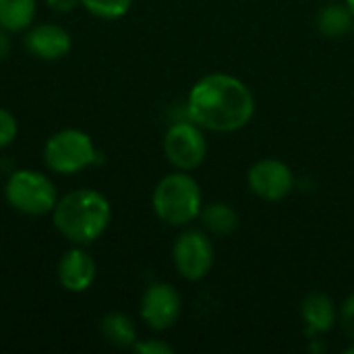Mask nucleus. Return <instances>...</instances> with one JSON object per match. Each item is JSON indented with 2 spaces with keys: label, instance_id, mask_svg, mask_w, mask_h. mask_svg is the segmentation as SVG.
<instances>
[{
  "label": "nucleus",
  "instance_id": "1",
  "mask_svg": "<svg viewBox=\"0 0 354 354\" xmlns=\"http://www.w3.org/2000/svg\"><path fill=\"white\" fill-rule=\"evenodd\" d=\"M255 114L253 91L234 75L212 73L201 77L189 91L187 116L205 131L234 133Z\"/></svg>",
  "mask_w": 354,
  "mask_h": 354
},
{
  "label": "nucleus",
  "instance_id": "2",
  "mask_svg": "<svg viewBox=\"0 0 354 354\" xmlns=\"http://www.w3.org/2000/svg\"><path fill=\"white\" fill-rule=\"evenodd\" d=\"M112 222V205L97 189H75L62 197L52 212L54 228L71 243L89 247L104 236Z\"/></svg>",
  "mask_w": 354,
  "mask_h": 354
},
{
  "label": "nucleus",
  "instance_id": "3",
  "mask_svg": "<svg viewBox=\"0 0 354 354\" xmlns=\"http://www.w3.org/2000/svg\"><path fill=\"white\" fill-rule=\"evenodd\" d=\"M151 205L156 216L168 226H187L203 209V195L189 172L166 174L153 189Z\"/></svg>",
  "mask_w": 354,
  "mask_h": 354
},
{
  "label": "nucleus",
  "instance_id": "4",
  "mask_svg": "<svg viewBox=\"0 0 354 354\" xmlns=\"http://www.w3.org/2000/svg\"><path fill=\"white\" fill-rule=\"evenodd\" d=\"M4 199L15 212L41 218L54 212L58 203V191L48 174L31 168H19L10 172L4 183Z\"/></svg>",
  "mask_w": 354,
  "mask_h": 354
},
{
  "label": "nucleus",
  "instance_id": "5",
  "mask_svg": "<svg viewBox=\"0 0 354 354\" xmlns=\"http://www.w3.org/2000/svg\"><path fill=\"white\" fill-rule=\"evenodd\" d=\"M100 151L93 139L81 129H62L56 131L44 145V164L48 170L73 176L89 166H95Z\"/></svg>",
  "mask_w": 354,
  "mask_h": 354
},
{
  "label": "nucleus",
  "instance_id": "6",
  "mask_svg": "<svg viewBox=\"0 0 354 354\" xmlns=\"http://www.w3.org/2000/svg\"><path fill=\"white\" fill-rule=\"evenodd\" d=\"M166 160L183 172L195 170L207 156V141L203 129L193 120H180L168 127L164 135Z\"/></svg>",
  "mask_w": 354,
  "mask_h": 354
},
{
  "label": "nucleus",
  "instance_id": "7",
  "mask_svg": "<svg viewBox=\"0 0 354 354\" xmlns=\"http://www.w3.org/2000/svg\"><path fill=\"white\" fill-rule=\"evenodd\" d=\"M172 261L176 272L191 282L205 278L214 266V245L201 230L183 232L172 247Z\"/></svg>",
  "mask_w": 354,
  "mask_h": 354
},
{
  "label": "nucleus",
  "instance_id": "8",
  "mask_svg": "<svg viewBox=\"0 0 354 354\" xmlns=\"http://www.w3.org/2000/svg\"><path fill=\"white\" fill-rule=\"evenodd\" d=\"M183 301L178 290L168 282H153L141 297V319L153 332L170 330L180 317Z\"/></svg>",
  "mask_w": 354,
  "mask_h": 354
},
{
  "label": "nucleus",
  "instance_id": "9",
  "mask_svg": "<svg viewBox=\"0 0 354 354\" xmlns=\"http://www.w3.org/2000/svg\"><path fill=\"white\" fill-rule=\"evenodd\" d=\"M249 189L266 199V201H280L288 197L295 189V174L288 164L276 158H266L255 162L247 174Z\"/></svg>",
  "mask_w": 354,
  "mask_h": 354
},
{
  "label": "nucleus",
  "instance_id": "10",
  "mask_svg": "<svg viewBox=\"0 0 354 354\" xmlns=\"http://www.w3.org/2000/svg\"><path fill=\"white\" fill-rule=\"evenodd\" d=\"M56 278H58V284L66 292H73V295L87 292L97 278V263L85 247L73 245L58 259Z\"/></svg>",
  "mask_w": 354,
  "mask_h": 354
},
{
  "label": "nucleus",
  "instance_id": "11",
  "mask_svg": "<svg viewBox=\"0 0 354 354\" xmlns=\"http://www.w3.org/2000/svg\"><path fill=\"white\" fill-rule=\"evenodd\" d=\"M23 46L37 60L54 62V60L64 58L71 52L73 37H71V33L62 25H56V23H37V25H31L25 31Z\"/></svg>",
  "mask_w": 354,
  "mask_h": 354
},
{
  "label": "nucleus",
  "instance_id": "12",
  "mask_svg": "<svg viewBox=\"0 0 354 354\" xmlns=\"http://www.w3.org/2000/svg\"><path fill=\"white\" fill-rule=\"evenodd\" d=\"M301 313H303V322L307 326V336L330 332L336 326V319H338V311H336L334 301L324 292L309 295L303 301Z\"/></svg>",
  "mask_w": 354,
  "mask_h": 354
},
{
  "label": "nucleus",
  "instance_id": "13",
  "mask_svg": "<svg viewBox=\"0 0 354 354\" xmlns=\"http://www.w3.org/2000/svg\"><path fill=\"white\" fill-rule=\"evenodd\" d=\"M100 332L104 340L116 348H133V344L139 340L133 319L120 311L106 313L100 322Z\"/></svg>",
  "mask_w": 354,
  "mask_h": 354
},
{
  "label": "nucleus",
  "instance_id": "14",
  "mask_svg": "<svg viewBox=\"0 0 354 354\" xmlns=\"http://www.w3.org/2000/svg\"><path fill=\"white\" fill-rule=\"evenodd\" d=\"M317 29L328 37H344L354 27V15L351 8L340 2H330L317 12Z\"/></svg>",
  "mask_w": 354,
  "mask_h": 354
},
{
  "label": "nucleus",
  "instance_id": "15",
  "mask_svg": "<svg viewBox=\"0 0 354 354\" xmlns=\"http://www.w3.org/2000/svg\"><path fill=\"white\" fill-rule=\"evenodd\" d=\"M35 0H0V27L10 33L27 31L35 19Z\"/></svg>",
  "mask_w": 354,
  "mask_h": 354
},
{
  "label": "nucleus",
  "instance_id": "16",
  "mask_svg": "<svg viewBox=\"0 0 354 354\" xmlns=\"http://www.w3.org/2000/svg\"><path fill=\"white\" fill-rule=\"evenodd\" d=\"M205 230L216 236H228L239 228V214L232 205L228 203H209L201 209L199 214Z\"/></svg>",
  "mask_w": 354,
  "mask_h": 354
},
{
  "label": "nucleus",
  "instance_id": "17",
  "mask_svg": "<svg viewBox=\"0 0 354 354\" xmlns=\"http://www.w3.org/2000/svg\"><path fill=\"white\" fill-rule=\"evenodd\" d=\"M81 6L97 19L116 21L131 10L133 0H81Z\"/></svg>",
  "mask_w": 354,
  "mask_h": 354
},
{
  "label": "nucleus",
  "instance_id": "18",
  "mask_svg": "<svg viewBox=\"0 0 354 354\" xmlns=\"http://www.w3.org/2000/svg\"><path fill=\"white\" fill-rule=\"evenodd\" d=\"M17 135H19V122H17L15 114L0 106V149L15 143Z\"/></svg>",
  "mask_w": 354,
  "mask_h": 354
},
{
  "label": "nucleus",
  "instance_id": "19",
  "mask_svg": "<svg viewBox=\"0 0 354 354\" xmlns=\"http://www.w3.org/2000/svg\"><path fill=\"white\" fill-rule=\"evenodd\" d=\"M133 351L139 354H172L174 348L164 342V340H156V338H149V340H137L133 344Z\"/></svg>",
  "mask_w": 354,
  "mask_h": 354
},
{
  "label": "nucleus",
  "instance_id": "20",
  "mask_svg": "<svg viewBox=\"0 0 354 354\" xmlns=\"http://www.w3.org/2000/svg\"><path fill=\"white\" fill-rule=\"evenodd\" d=\"M338 322H340V326H342L344 334L354 340V295L353 297H348V299L344 301V305L340 307Z\"/></svg>",
  "mask_w": 354,
  "mask_h": 354
},
{
  "label": "nucleus",
  "instance_id": "21",
  "mask_svg": "<svg viewBox=\"0 0 354 354\" xmlns=\"http://www.w3.org/2000/svg\"><path fill=\"white\" fill-rule=\"evenodd\" d=\"M46 4H48L54 12L64 15V12H73V10L81 4V0H46Z\"/></svg>",
  "mask_w": 354,
  "mask_h": 354
},
{
  "label": "nucleus",
  "instance_id": "22",
  "mask_svg": "<svg viewBox=\"0 0 354 354\" xmlns=\"http://www.w3.org/2000/svg\"><path fill=\"white\" fill-rule=\"evenodd\" d=\"M10 48H12V41H10V31L2 29L0 27V62L8 58L10 54Z\"/></svg>",
  "mask_w": 354,
  "mask_h": 354
},
{
  "label": "nucleus",
  "instance_id": "23",
  "mask_svg": "<svg viewBox=\"0 0 354 354\" xmlns=\"http://www.w3.org/2000/svg\"><path fill=\"white\" fill-rule=\"evenodd\" d=\"M344 2H346V6L351 8V12L354 15V0H344Z\"/></svg>",
  "mask_w": 354,
  "mask_h": 354
},
{
  "label": "nucleus",
  "instance_id": "24",
  "mask_svg": "<svg viewBox=\"0 0 354 354\" xmlns=\"http://www.w3.org/2000/svg\"><path fill=\"white\" fill-rule=\"evenodd\" d=\"M346 354H354V346H351V348H346Z\"/></svg>",
  "mask_w": 354,
  "mask_h": 354
},
{
  "label": "nucleus",
  "instance_id": "25",
  "mask_svg": "<svg viewBox=\"0 0 354 354\" xmlns=\"http://www.w3.org/2000/svg\"><path fill=\"white\" fill-rule=\"evenodd\" d=\"M353 33H354V27H353Z\"/></svg>",
  "mask_w": 354,
  "mask_h": 354
}]
</instances>
